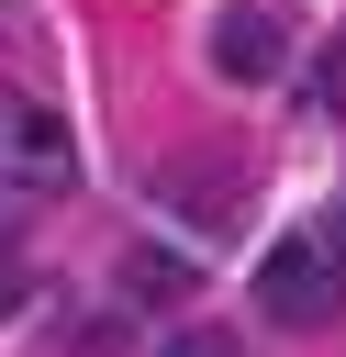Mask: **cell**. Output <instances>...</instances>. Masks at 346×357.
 Listing matches in <instances>:
<instances>
[{"label":"cell","mask_w":346,"mask_h":357,"mask_svg":"<svg viewBox=\"0 0 346 357\" xmlns=\"http://www.w3.org/2000/svg\"><path fill=\"white\" fill-rule=\"evenodd\" d=\"M335 301H346V212H313V223H290L257 257V312L279 335H313Z\"/></svg>","instance_id":"cell-1"},{"label":"cell","mask_w":346,"mask_h":357,"mask_svg":"<svg viewBox=\"0 0 346 357\" xmlns=\"http://www.w3.org/2000/svg\"><path fill=\"white\" fill-rule=\"evenodd\" d=\"M67 178H78L67 123H56L45 100H0V212H11V201H56Z\"/></svg>","instance_id":"cell-2"},{"label":"cell","mask_w":346,"mask_h":357,"mask_svg":"<svg viewBox=\"0 0 346 357\" xmlns=\"http://www.w3.org/2000/svg\"><path fill=\"white\" fill-rule=\"evenodd\" d=\"M279 67H290V11H279V0H234V11L212 22V78L268 89Z\"/></svg>","instance_id":"cell-3"},{"label":"cell","mask_w":346,"mask_h":357,"mask_svg":"<svg viewBox=\"0 0 346 357\" xmlns=\"http://www.w3.org/2000/svg\"><path fill=\"white\" fill-rule=\"evenodd\" d=\"M156 201L190 212V223H234V212H246V167L212 156V145H179V156L156 167Z\"/></svg>","instance_id":"cell-4"},{"label":"cell","mask_w":346,"mask_h":357,"mask_svg":"<svg viewBox=\"0 0 346 357\" xmlns=\"http://www.w3.org/2000/svg\"><path fill=\"white\" fill-rule=\"evenodd\" d=\"M201 290V257L179 245H123V301H190Z\"/></svg>","instance_id":"cell-5"},{"label":"cell","mask_w":346,"mask_h":357,"mask_svg":"<svg viewBox=\"0 0 346 357\" xmlns=\"http://www.w3.org/2000/svg\"><path fill=\"white\" fill-rule=\"evenodd\" d=\"M313 112H346V45H335V67H313V89H301Z\"/></svg>","instance_id":"cell-6"},{"label":"cell","mask_w":346,"mask_h":357,"mask_svg":"<svg viewBox=\"0 0 346 357\" xmlns=\"http://www.w3.org/2000/svg\"><path fill=\"white\" fill-rule=\"evenodd\" d=\"M156 357H234V346H223V335H167Z\"/></svg>","instance_id":"cell-7"},{"label":"cell","mask_w":346,"mask_h":357,"mask_svg":"<svg viewBox=\"0 0 346 357\" xmlns=\"http://www.w3.org/2000/svg\"><path fill=\"white\" fill-rule=\"evenodd\" d=\"M112 346H123V324H89V335H78V357H112Z\"/></svg>","instance_id":"cell-8"},{"label":"cell","mask_w":346,"mask_h":357,"mask_svg":"<svg viewBox=\"0 0 346 357\" xmlns=\"http://www.w3.org/2000/svg\"><path fill=\"white\" fill-rule=\"evenodd\" d=\"M11 301H22V257H0V312H11Z\"/></svg>","instance_id":"cell-9"}]
</instances>
